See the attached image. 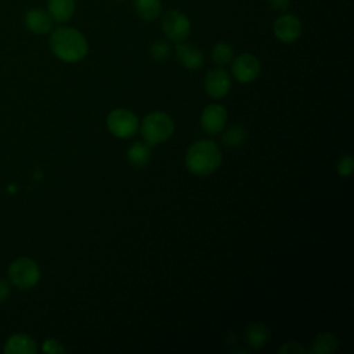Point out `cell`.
<instances>
[{
    "label": "cell",
    "mask_w": 354,
    "mask_h": 354,
    "mask_svg": "<svg viewBox=\"0 0 354 354\" xmlns=\"http://www.w3.org/2000/svg\"><path fill=\"white\" fill-rule=\"evenodd\" d=\"M50 47L54 55L65 62L80 61L88 51L84 36L71 26L57 28L50 36Z\"/></svg>",
    "instance_id": "obj_1"
},
{
    "label": "cell",
    "mask_w": 354,
    "mask_h": 354,
    "mask_svg": "<svg viewBox=\"0 0 354 354\" xmlns=\"http://www.w3.org/2000/svg\"><path fill=\"white\" fill-rule=\"evenodd\" d=\"M221 165V151L214 141L199 140L191 144L185 153L187 169L199 177L214 173Z\"/></svg>",
    "instance_id": "obj_2"
},
{
    "label": "cell",
    "mask_w": 354,
    "mask_h": 354,
    "mask_svg": "<svg viewBox=\"0 0 354 354\" xmlns=\"http://www.w3.org/2000/svg\"><path fill=\"white\" fill-rule=\"evenodd\" d=\"M140 130L144 141L152 147L162 144L171 137L174 122L166 112L155 111L144 118Z\"/></svg>",
    "instance_id": "obj_3"
},
{
    "label": "cell",
    "mask_w": 354,
    "mask_h": 354,
    "mask_svg": "<svg viewBox=\"0 0 354 354\" xmlns=\"http://www.w3.org/2000/svg\"><path fill=\"white\" fill-rule=\"evenodd\" d=\"M8 277L12 285L19 289H30L40 279V268L37 263L29 257H18L8 268Z\"/></svg>",
    "instance_id": "obj_4"
},
{
    "label": "cell",
    "mask_w": 354,
    "mask_h": 354,
    "mask_svg": "<svg viewBox=\"0 0 354 354\" xmlns=\"http://www.w3.org/2000/svg\"><path fill=\"white\" fill-rule=\"evenodd\" d=\"M106 127L118 138H130L138 129V119L130 109L116 108L108 115Z\"/></svg>",
    "instance_id": "obj_5"
},
{
    "label": "cell",
    "mask_w": 354,
    "mask_h": 354,
    "mask_svg": "<svg viewBox=\"0 0 354 354\" xmlns=\"http://www.w3.org/2000/svg\"><path fill=\"white\" fill-rule=\"evenodd\" d=\"M162 30L167 39L178 43L188 37L191 24L183 12L170 10L162 18Z\"/></svg>",
    "instance_id": "obj_6"
},
{
    "label": "cell",
    "mask_w": 354,
    "mask_h": 354,
    "mask_svg": "<svg viewBox=\"0 0 354 354\" xmlns=\"http://www.w3.org/2000/svg\"><path fill=\"white\" fill-rule=\"evenodd\" d=\"M228 115L227 109L221 104H209L201 115V126L205 133L216 136L225 127Z\"/></svg>",
    "instance_id": "obj_7"
},
{
    "label": "cell",
    "mask_w": 354,
    "mask_h": 354,
    "mask_svg": "<svg viewBox=\"0 0 354 354\" xmlns=\"http://www.w3.org/2000/svg\"><path fill=\"white\" fill-rule=\"evenodd\" d=\"M260 61L253 54H241L232 61V75L241 83L253 82L260 73Z\"/></svg>",
    "instance_id": "obj_8"
},
{
    "label": "cell",
    "mask_w": 354,
    "mask_h": 354,
    "mask_svg": "<svg viewBox=\"0 0 354 354\" xmlns=\"http://www.w3.org/2000/svg\"><path fill=\"white\" fill-rule=\"evenodd\" d=\"M230 88H231V77L224 69L216 68L206 73L205 90L209 97L214 100L223 98L230 93Z\"/></svg>",
    "instance_id": "obj_9"
},
{
    "label": "cell",
    "mask_w": 354,
    "mask_h": 354,
    "mask_svg": "<svg viewBox=\"0 0 354 354\" xmlns=\"http://www.w3.org/2000/svg\"><path fill=\"white\" fill-rule=\"evenodd\" d=\"M274 35L285 43L295 41L301 33V22L292 14H283L274 22Z\"/></svg>",
    "instance_id": "obj_10"
},
{
    "label": "cell",
    "mask_w": 354,
    "mask_h": 354,
    "mask_svg": "<svg viewBox=\"0 0 354 354\" xmlns=\"http://www.w3.org/2000/svg\"><path fill=\"white\" fill-rule=\"evenodd\" d=\"M176 58L178 62L187 69H198L203 64V54L202 51L195 47L194 44L180 43L176 46Z\"/></svg>",
    "instance_id": "obj_11"
},
{
    "label": "cell",
    "mask_w": 354,
    "mask_h": 354,
    "mask_svg": "<svg viewBox=\"0 0 354 354\" xmlns=\"http://www.w3.org/2000/svg\"><path fill=\"white\" fill-rule=\"evenodd\" d=\"M25 24L30 32L44 35L53 28V18L48 12L40 8H33L25 14Z\"/></svg>",
    "instance_id": "obj_12"
},
{
    "label": "cell",
    "mask_w": 354,
    "mask_h": 354,
    "mask_svg": "<svg viewBox=\"0 0 354 354\" xmlns=\"http://www.w3.org/2000/svg\"><path fill=\"white\" fill-rule=\"evenodd\" d=\"M37 351L36 342L24 333L12 335L4 346V353L7 354H35Z\"/></svg>",
    "instance_id": "obj_13"
},
{
    "label": "cell",
    "mask_w": 354,
    "mask_h": 354,
    "mask_svg": "<svg viewBox=\"0 0 354 354\" xmlns=\"http://www.w3.org/2000/svg\"><path fill=\"white\" fill-rule=\"evenodd\" d=\"M127 160L136 169H144L151 160V145L136 141L127 149Z\"/></svg>",
    "instance_id": "obj_14"
},
{
    "label": "cell",
    "mask_w": 354,
    "mask_h": 354,
    "mask_svg": "<svg viewBox=\"0 0 354 354\" xmlns=\"http://www.w3.org/2000/svg\"><path fill=\"white\" fill-rule=\"evenodd\" d=\"M48 14L55 22H66L75 12V0H48Z\"/></svg>",
    "instance_id": "obj_15"
},
{
    "label": "cell",
    "mask_w": 354,
    "mask_h": 354,
    "mask_svg": "<svg viewBox=\"0 0 354 354\" xmlns=\"http://www.w3.org/2000/svg\"><path fill=\"white\" fill-rule=\"evenodd\" d=\"M246 138H248V130L243 126L234 124L223 133L221 141L227 148H238L246 141Z\"/></svg>",
    "instance_id": "obj_16"
},
{
    "label": "cell",
    "mask_w": 354,
    "mask_h": 354,
    "mask_svg": "<svg viewBox=\"0 0 354 354\" xmlns=\"http://www.w3.org/2000/svg\"><path fill=\"white\" fill-rule=\"evenodd\" d=\"M270 339L268 329L261 324H252L246 329V342L250 347L260 348L263 347Z\"/></svg>",
    "instance_id": "obj_17"
},
{
    "label": "cell",
    "mask_w": 354,
    "mask_h": 354,
    "mask_svg": "<svg viewBox=\"0 0 354 354\" xmlns=\"http://www.w3.org/2000/svg\"><path fill=\"white\" fill-rule=\"evenodd\" d=\"M337 347H339L337 339L332 333L324 332L315 337L311 351L315 354H332L337 350Z\"/></svg>",
    "instance_id": "obj_18"
},
{
    "label": "cell",
    "mask_w": 354,
    "mask_h": 354,
    "mask_svg": "<svg viewBox=\"0 0 354 354\" xmlns=\"http://www.w3.org/2000/svg\"><path fill=\"white\" fill-rule=\"evenodd\" d=\"M134 7L142 19L152 21L160 12V0H134Z\"/></svg>",
    "instance_id": "obj_19"
},
{
    "label": "cell",
    "mask_w": 354,
    "mask_h": 354,
    "mask_svg": "<svg viewBox=\"0 0 354 354\" xmlns=\"http://www.w3.org/2000/svg\"><path fill=\"white\" fill-rule=\"evenodd\" d=\"M212 58L218 65L230 64L234 58V50L228 43H217L212 50Z\"/></svg>",
    "instance_id": "obj_20"
},
{
    "label": "cell",
    "mask_w": 354,
    "mask_h": 354,
    "mask_svg": "<svg viewBox=\"0 0 354 354\" xmlns=\"http://www.w3.org/2000/svg\"><path fill=\"white\" fill-rule=\"evenodd\" d=\"M171 54V48L169 46V43L160 40V41H156L151 46V57L156 61H165L170 57Z\"/></svg>",
    "instance_id": "obj_21"
},
{
    "label": "cell",
    "mask_w": 354,
    "mask_h": 354,
    "mask_svg": "<svg viewBox=\"0 0 354 354\" xmlns=\"http://www.w3.org/2000/svg\"><path fill=\"white\" fill-rule=\"evenodd\" d=\"M337 173L342 176V177H348L351 173H353V169H354V162H353V158L351 155H344L339 159L337 162Z\"/></svg>",
    "instance_id": "obj_22"
},
{
    "label": "cell",
    "mask_w": 354,
    "mask_h": 354,
    "mask_svg": "<svg viewBox=\"0 0 354 354\" xmlns=\"http://www.w3.org/2000/svg\"><path fill=\"white\" fill-rule=\"evenodd\" d=\"M281 354H297V353H306V348L301 347L297 342H288L279 348Z\"/></svg>",
    "instance_id": "obj_23"
},
{
    "label": "cell",
    "mask_w": 354,
    "mask_h": 354,
    "mask_svg": "<svg viewBox=\"0 0 354 354\" xmlns=\"http://www.w3.org/2000/svg\"><path fill=\"white\" fill-rule=\"evenodd\" d=\"M64 350L65 348L62 347V344L55 339H47L43 344V351L46 353H61Z\"/></svg>",
    "instance_id": "obj_24"
},
{
    "label": "cell",
    "mask_w": 354,
    "mask_h": 354,
    "mask_svg": "<svg viewBox=\"0 0 354 354\" xmlns=\"http://www.w3.org/2000/svg\"><path fill=\"white\" fill-rule=\"evenodd\" d=\"M270 3V7L275 11H285L289 4H290V0H268Z\"/></svg>",
    "instance_id": "obj_25"
},
{
    "label": "cell",
    "mask_w": 354,
    "mask_h": 354,
    "mask_svg": "<svg viewBox=\"0 0 354 354\" xmlns=\"http://www.w3.org/2000/svg\"><path fill=\"white\" fill-rule=\"evenodd\" d=\"M10 292H11L10 285L4 279H0V303L6 301L8 299Z\"/></svg>",
    "instance_id": "obj_26"
}]
</instances>
